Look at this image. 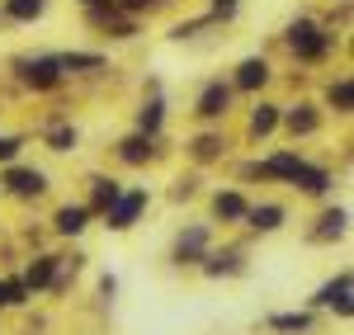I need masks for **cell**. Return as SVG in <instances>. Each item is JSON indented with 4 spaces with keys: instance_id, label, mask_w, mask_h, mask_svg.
Masks as SVG:
<instances>
[{
    "instance_id": "obj_1",
    "label": "cell",
    "mask_w": 354,
    "mask_h": 335,
    "mask_svg": "<svg viewBox=\"0 0 354 335\" xmlns=\"http://www.w3.org/2000/svg\"><path fill=\"white\" fill-rule=\"evenodd\" d=\"M147 208V189H137V194H118L109 208V227L113 231H128V227L137 222V213Z\"/></svg>"
},
{
    "instance_id": "obj_2",
    "label": "cell",
    "mask_w": 354,
    "mask_h": 335,
    "mask_svg": "<svg viewBox=\"0 0 354 335\" xmlns=\"http://www.w3.org/2000/svg\"><path fill=\"white\" fill-rule=\"evenodd\" d=\"M288 43H293V52H302V57H322L330 48V38L317 24H293L288 28Z\"/></svg>"
},
{
    "instance_id": "obj_3",
    "label": "cell",
    "mask_w": 354,
    "mask_h": 335,
    "mask_svg": "<svg viewBox=\"0 0 354 335\" xmlns=\"http://www.w3.org/2000/svg\"><path fill=\"white\" fill-rule=\"evenodd\" d=\"M317 307H330V312H340V316H350V274L330 279L326 288L317 293Z\"/></svg>"
},
{
    "instance_id": "obj_4",
    "label": "cell",
    "mask_w": 354,
    "mask_h": 335,
    "mask_svg": "<svg viewBox=\"0 0 354 335\" xmlns=\"http://www.w3.org/2000/svg\"><path fill=\"white\" fill-rule=\"evenodd\" d=\"M57 76H62V61H53V57L24 61V81H28V85H38V90H53Z\"/></svg>"
},
{
    "instance_id": "obj_5",
    "label": "cell",
    "mask_w": 354,
    "mask_h": 335,
    "mask_svg": "<svg viewBox=\"0 0 354 335\" xmlns=\"http://www.w3.org/2000/svg\"><path fill=\"white\" fill-rule=\"evenodd\" d=\"M57 274V255H38L33 265H28V274H24V288L33 293V288H48Z\"/></svg>"
},
{
    "instance_id": "obj_6",
    "label": "cell",
    "mask_w": 354,
    "mask_h": 335,
    "mask_svg": "<svg viewBox=\"0 0 354 335\" xmlns=\"http://www.w3.org/2000/svg\"><path fill=\"white\" fill-rule=\"evenodd\" d=\"M5 184H10V189H15V194H43V189H48V180H43V175H38V170H10V180H5Z\"/></svg>"
},
{
    "instance_id": "obj_7",
    "label": "cell",
    "mask_w": 354,
    "mask_h": 335,
    "mask_svg": "<svg viewBox=\"0 0 354 335\" xmlns=\"http://www.w3.org/2000/svg\"><path fill=\"white\" fill-rule=\"evenodd\" d=\"M227 99H232L227 85H208L203 99H198V113H203V118H218V113H227Z\"/></svg>"
},
{
    "instance_id": "obj_8",
    "label": "cell",
    "mask_w": 354,
    "mask_h": 335,
    "mask_svg": "<svg viewBox=\"0 0 354 335\" xmlns=\"http://www.w3.org/2000/svg\"><path fill=\"white\" fill-rule=\"evenodd\" d=\"M270 331L307 335V331H312V312H283V316H270Z\"/></svg>"
},
{
    "instance_id": "obj_9",
    "label": "cell",
    "mask_w": 354,
    "mask_h": 335,
    "mask_svg": "<svg viewBox=\"0 0 354 335\" xmlns=\"http://www.w3.org/2000/svg\"><path fill=\"white\" fill-rule=\"evenodd\" d=\"M265 81H270V66H265L260 57L241 61V71H236V85H241V90H255V85H265Z\"/></svg>"
},
{
    "instance_id": "obj_10",
    "label": "cell",
    "mask_w": 354,
    "mask_h": 335,
    "mask_svg": "<svg viewBox=\"0 0 354 335\" xmlns=\"http://www.w3.org/2000/svg\"><path fill=\"white\" fill-rule=\"evenodd\" d=\"M307 166V161H302V156H293V151H283V156H274V161H265V175H283V180H298V170Z\"/></svg>"
},
{
    "instance_id": "obj_11",
    "label": "cell",
    "mask_w": 354,
    "mask_h": 335,
    "mask_svg": "<svg viewBox=\"0 0 354 335\" xmlns=\"http://www.w3.org/2000/svg\"><path fill=\"white\" fill-rule=\"evenodd\" d=\"M85 222H90V213H85V208H62V213H57V231H62V236L85 231Z\"/></svg>"
},
{
    "instance_id": "obj_12",
    "label": "cell",
    "mask_w": 354,
    "mask_h": 335,
    "mask_svg": "<svg viewBox=\"0 0 354 335\" xmlns=\"http://www.w3.org/2000/svg\"><path fill=\"white\" fill-rule=\"evenodd\" d=\"M203 241H208V231H203V227L185 231V236H180V246H175V260H194V255L203 251Z\"/></svg>"
},
{
    "instance_id": "obj_13",
    "label": "cell",
    "mask_w": 354,
    "mask_h": 335,
    "mask_svg": "<svg viewBox=\"0 0 354 335\" xmlns=\"http://www.w3.org/2000/svg\"><path fill=\"white\" fill-rule=\"evenodd\" d=\"M245 218H250V227H255V231H274V227L283 222V208H250V213H245Z\"/></svg>"
},
{
    "instance_id": "obj_14",
    "label": "cell",
    "mask_w": 354,
    "mask_h": 335,
    "mask_svg": "<svg viewBox=\"0 0 354 335\" xmlns=\"http://www.w3.org/2000/svg\"><path fill=\"white\" fill-rule=\"evenodd\" d=\"M293 184H302L307 194H326L330 175H326V170H307V166H302V170H298V180H293Z\"/></svg>"
},
{
    "instance_id": "obj_15",
    "label": "cell",
    "mask_w": 354,
    "mask_h": 335,
    "mask_svg": "<svg viewBox=\"0 0 354 335\" xmlns=\"http://www.w3.org/2000/svg\"><path fill=\"white\" fill-rule=\"evenodd\" d=\"M218 218H245V198L241 194H218Z\"/></svg>"
},
{
    "instance_id": "obj_16",
    "label": "cell",
    "mask_w": 354,
    "mask_h": 335,
    "mask_svg": "<svg viewBox=\"0 0 354 335\" xmlns=\"http://www.w3.org/2000/svg\"><path fill=\"white\" fill-rule=\"evenodd\" d=\"M274 123H279L274 104H260V109H255V118H250V133H260V137H265V133H274Z\"/></svg>"
},
{
    "instance_id": "obj_17",
    "label": "cell",
    "mask_w": 354,
    "mask_h": 335,
    "mask_svg": "<svg viewBox=\"0 0 354 335\" xmlns=\"http://www.w3.org/2000/svg\"><path fill=\"white\" fill-rule=\"evenodd\" d=\"M151 156V142L147 137H128L123 142V161H147Z\"/></svg>"
},
{
    "instance_id": "obj_18",
    "label": "cell",
    "mask_w": 354,
    "mask_h": 335,
    "mask_svg": "<svg viewBox=\"0 0 354 335\" xmlns=\"http://www.w3.org/2000/svg\"><path fill=\"white\" fill-rule=\"evenodd\" d=\"M10 15L15 19H38L43 15V0H10Z\"/></svg>"
},
{
    "instance_id": "obj_19",
    "label": "cell",
    "mask_w": 354,
    "mask_h": 335,
    "mask_svg": "<svg viewBox=\"0 0 354 335\" xmlns=\"http://www.w3.org/2000/svg\"><path fill=\"white\" fill-rule=\"evenodd\" d=\"M340 231H345V213L335 208V213H326V218H322V231H317V236H340Z\"/></svg>"
},
{
    "instance_id": "obj_20",
    "label": "cell",
    "mask_w": 354,
    "mask_h": 335,
    "mask_svg": "<svg viewBox=\"0 0 354 335\" xmlns=\"http://www.w3.org/2000/svg\"><path fill=\"white\" fill-rule=\"evenodd\" d=\"M113 198H118V184H113V180H100V184H95V203H100V208H113Z\"/></svg>"
},
{
    "instance_id": "obj_21",
    "label": "cell",
    "mask_w": 354,
    "mask_h": 335,
    "mask_svg": "<svg viewBox=\"0 0 354 335\" xmlns=\"http://www.w3.org/2000/svg\"><path fill=\"white\" fill-rule=\"evenodd\" d=\"M236 269H241L236 255H213V265H208V274H236Z\"/></svg>"
},
{
    "instance_id": "obj_22",
    "label": "cell",
    "mask_w": 354,
    "mask_h": 335,
    "mask_svg": "<svg viewBox=\"0 0 354 335\" xmlns=\"http://www.w3.org/2000/svg\"><path fill=\"white\" fill-rule=\"evenodd\" d=\"M350 99H354V90H350V81L330 85V104H340V109H350Z\"/></svg>"
},
{
    "instance_id": "obj_23",
    "label": "cell",
    "mask_w": 354,
    "mask_h": 335,
    "mask_svg": "<svg viewBox=\"0 0 354 335\" xmlns=\"http://www.w3.org/2000/svg\"><path fill=\"white\" fill-rule=\"evenodd\" d=\"M161 128V104H147L142 109V133H156Z\"/></svg>"
},
{
    "instance_id": "obj_24",
    "label": "cell",
    "mask_w": 354,
    "mask_h": 335,
    "mask_svg": "<svg viewBox=\"0 0 354 335\" xmlns=\"http://www.w3.org/2000/svg\"><path fill=\"white\" fill-rule=\"evenodd\" d=\"M288 128H293V133H312V128H317V113H293V118H288Z\"/></svg>"
},
{
    "instance_id": "obj_25",
    "label": "cell",
    "mask_w": 354,
    "mask_h": 335,
    "mask_svg": "<svg viewBox=\"0 0 354 335\" xmlns=\"http://www.w3.org/2000/svg\"><path fill=\"white\" fill-rule=\"evenodd\" d=\"M71 146H76V133H66V128L53 133V151H71Z\"/></svg>"
},
{
    "instance_id": "obj_26",
    "label": "cell",
    "mask_w": 354,
    "mask_h": 335,
    "mask_svg": "<svg viewBox=\"0 0 354 335\" xmlns=\"http://www.w3.org/2000/svg\"><path fill=\"white\" fill-rule=\"evenodd\" d=\"M198 156H203V161H208V156H218V142L203 137V142H198Z\"/></svg>"
},
{
    "instance_id": "obj_27",
    "label": "cell",
    "mask_w": 354,
    "mask_h": 335,
    "mask_svg": "<svg viewBox=\"0 0 354 335\" xmlns=\"http://www.w3.org/2000/svg\"><path fill=\"white\" fill-rule=\"evenodd\" d=\"M0 307H10V279H0Z\"/></svg>"
},
{
    "instance_id": "obj_28",
    "label": "cell",
    "mask_w": 354,
    "mask_h": 335,
    "mask_svg": "<svg viewBox=\"0 0 354 335\" xmlns=\"http://www.w3.org/2000/svg\"><path fill=\"white\" fill-rule=\"evenodd\" d=\"M236 10V0H218V15H232Z\"/></svg>"
},
{
    "instance_id": "obj_29",
    "label": "cell",
    "mask_w": 354,
    "mask_h": 335,
    "mask_svg": "<svg viewBox=\"0 0 354 335\" xmlns=\"http://www.w3.org/2000/svg\"><path fill=\"white\" fill-rule=\"evenodd\" d=\"M123 5H128V10H147L151 0H123Z\"/></svg>"
},
{
    "instance_id": "obj_30",
    "label": "cell",
    "mask_w": 354,
    "mask_h": 335,
    "mask_svg": "<svg viewBox=\"0 0 354 335\" xmlns=\"http://www.w3.org/2000/svg\"><path fill=\"white\" fill-rule=\"evenodd\" d=\"M85 5H113V0H85Z\"/></svg>"
}]
</instances>
